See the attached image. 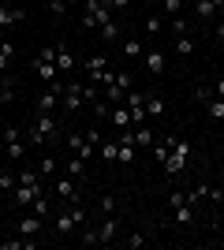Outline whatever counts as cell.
Masks as SVG:
<instances>
[{
    "mask_svg": "<svg viewBox=\"0 0 224 250\" xmlns=\"http://www.w3.org/2000/svg\"><path fill=\"white\" fill-rule=\"evenodd\" d=\"M26 142L30 146H45V142H60V127H56V116L53 112H38V120H34V127L26 131Z\"/></svg>",
    "mask_w": 224,
    "mask_h": 250,
    "instance_id": "6da1fadb",
    "label": "cell"
},
{
    "mask_svg": "<svg viewBox=\"0 0 224 250\" xmlns=\"http://www.w3.org/2000/svg\"><path fill=\"white\" fill-rule=\"evenodd\" d=\"M191 142L187 138H172V153L164 157V172L168 176H183L187 172V165H191Z\"/></svg>",
    "mask_w": 224,
    "mask_h": 250,
    "instance_id": "7a4b0ae2",
    "label": "cell"
},
{
    "mask_svg": "<svg viewBox=\"0 0 224 250\" xmlns=\"http://www.w3.org/2000/svg\"><path fill=\"white\" fill-rule=\"evenodd\" d=\"M79 224H86V209H67L56 217V235H71Z\"/></svg>",
    "mask_w": 224,
    "mask_h": 250,
    "instance_id": "3957f363",
    "label": "cell"
},
{
    "mask_svg": "<svg viewBox=\"0 0 224 250\" xmlns=\"http://www.w3.org/2000/svg\"><path fill=\"white\" fill-rule=\"evenodd\" d=\"M22 153H26V149H22V142H19V131H15V127H4V157H8V161H22Z\"/></svg>",
    "mask_w": 224,
    "mask_h": 250,
    "instance_id": "277c9868",
    "label": "cell"
},
{
    "mask_svg": "<svg viewBox=\"0 0 224 250\" xmlns=\"http://www.w3.org/2000/svg\"><path fill=\"white\" fill-rule=\"evenodd\" d=\"M11 194H15V202H19L22 209H30L34 198H38V194H45V187H41V183H38V187H30V183H15V190H11Z\"/></svg>",
    "mask_w": 224,
    "mask_h": 250,
    "instance_id": "5b68a950",
    "label": "cell"
},
{
    "mask_svg": "<svg viewBox=\"0 0 224 250\" xmlns=\"http://www.w3.org/2000/svg\"><path fill=\"white\" fill-rule=\"evenodd\" d=\"M67 149H71L75 157H82V161H90V157L97 153V146H90L86 135H67Z\"/></svg>",
    "mask_w": 224,
    "mask_h": 250,
    "instance_id": "8992f818",
    "label": "cell"
},
{
    "mask_svg": "<svg viewBox=\"0 0 224 250\" xmlns=\"http://www.w3.org/2000/svg\"><path fill=\"white\" fill-rule=\"evenodd\" d=\"M142 60H146L149 75H164V67H168V60H164V52H161V49H146V52H142Z\"/></svg>",
    "mask_w": 224,
    "mask_h": 250,
    "instance_id": "52a82bcc",
    "label": "cell"
},
{
    "mask_svg": "<svg viewBox=\"0 0 224 250\" xmlns=\"http://www.w3.org/2000/svg\"><path fill=\"white\" fill-rule=\"evenodd\" d=\"M97 235H101V243H108V247H112V243H116V235H120V220L112 217V213H108V217L101 220V228H97Z\"/></svg>",
    "mask_w": 224,
    "mask_h": 250,
    "instance_id": "ba28073f",
    "label": "cell"
},
{
    "mask_svg": "<svg viewBox=\"0 0 224 250\" xmlns=\"http://www.w3.org/2000/svg\"><path fill=\"white\" fill-rule=\"evenodd\" d=\"M105 67H108L105 52H94V56H86V60H82V75H86V79H90V75H101Z\"/></svg>",
    "mask_w": 224,
    "mask_h": 250,
    "instance_id": "9c48e42d",
    "label": "cell"
},
{
    "mask_svg": "<svg viewBox=\"0 0 224 250\" xmlns=\"http://www.w3.org/2000/svg\"><path fill=\"white\" fill-rule=\"evenodd\" d=\"M45 217H38V213H30V217H19V235H26V239H34L38 231H41Z\"/></svg>",
    "mask_w": 224,
    "mask_h": 250,
    "instance_id": "30bf717a",
    "label": "cell"
},
{
    "mask_svg": "<svg viewBox=\"0 0 224 250\" xmlns=\"http://www.w3.org/2000/svg\"><path fill=\"white\" fill-rule=\"evenodd\" d=\"M56 194H60L64 202H79V198H82V190H79L75 179H56Z\"/></svg>",
    "mask_w": 224,
    "mask_h": 250,
    "instance_id": "8fae6325",
    "label": "cell"
},
{
    "mask_svg": "<svg viewBox=\"0 0 224 250\" xmlns=\"http://www.w3.org/2000/svg\"><path fill=\"white\" fill-rule=\"evenodd\" d=\"M56 67H60V71H75V67H79V60L71 56L67 45H56Z\"/></svg>",
    "mask_w": 224,
    "mask_h": 250,
    "instance_id": "7c38bea8",
    "label": "cell"
},
{
    "mask_svg": "<svg viewBox=\"0 0 224 250\" xmlns=\"http://www.w3.org/2000/svg\"><path fill=\"white\" fill-rule=\"evenodd\" d=\"M26 19V8H8L0 4V26H11V22H22Z\"/></svg>",
    "mask_w": 224,
    "mask_h": 250,
    "instance_id": "4fadbf2b",
    "label": "cell"
},
{
    "mask_svg": "<svg viewBox=\"0 0 224 250\" xmlns=\"http://www.w3.org/2000/svg\"><path fill=\"white\" fill-rule=\"evenodd\" d=\"M34 71H38V79L49 86V83L56 79V71H60V67H56V63H49V60H34Z\"/></svg>",
    "mask_w": 224,
    "mask_h": 250,
    "instance_id": "5bb4252c",
    "label": "cell"
},
{
    "mask_svg": "<svg viewBox=\"0 0 224 250\" xmlns=\"http://www.w3.org/2000/svg\"><path fill=\"white\" fill-rule=\"evenodd\" d=\"M153 142H157V135H153V131H149L146 124H139V127H135V146H139V149H149Z\"/></svg>",
    "mask_w": 224,
    "mask_h": 250,
    "instance_id": "9a60e30c",
    "label": "cell"
},
{
    "mask_svg": "<svg viewBox=\"0 0 224 250\" xmlns=\"http://www.w3.org/2000/svg\"><path fill=\"white\" fill-rule=\"evenodd\" d=\"M112 124L123 131V127H131V108L127 104H112Z\"/></svg>",
    "mask_w": 224,
    "mask_h": 250,
    "instance_id": "2e32d148",
    "label": "cell"
},
{
    "mask_svg": "<svg viewBox=\"0 0 224 250\" xmlns=\"http://www.w3.org/2000/svg\"><path fill=\"white\" fill-rule=\"evenodd\" d=\"M146 116H149V120H157V116H164V101H161L157 94H146Z\"/></svg>",
    "mask_w": 224,
    "mask_h": 250,
    "instance_id": "e0dca14e",
    "label": "cell"
},
{
    "mask_svg": "<svg viewBox=\"0 0 224 250\" xmlns=\"http://www.w3.org/2000/svg\"><path fill=\"white\" fill-rule=\"evenodd\" d=\"M97 153H101V161H108V165H112V161H116V153H120V142H116V138H108V142H101V146H97Z\"/></svg>",
    "mask_w": 224,
    "mask_h": 250,
    "instance_id": "ac0fdd59",
    "label": "cell"
},
{
    "mask_svg": "<svg viewBox=\"0 0 224 250\" xmlns=\"http://www.w3.org/2000/svg\"><path fill=\"white\" fill-rule=\"evenodd\" d=\"M97 30H101V42H116V38H120V22L108 19V22H101Z\"/></svg>",
    "mask_w": 224,
    "mask_h": 250,
    "instance_id": "d6986e66",
    "label": "cell"
},
{
    "mask_svg": "<svg viewBox=\"0 0 224 250\" xmlns=\"http://www.w3.org/2000/svg\"><path fill=\"white\" fill-rule=\"evenodd\" d=\"M191 220H194V206H191V202H183V206H176V224H183V228H187Z\"/></svg>",
    "mask_w": 224,
    "mask_h": 250,
    "instance_id": "ffe728a7",
    "label": "cell"
},
{
    "mask_svg": "<svg viewBox=\"0 0 224 250\" xmlns=\"http://www.w3.org/2000/svg\"><path fill=\"white\" fill-rule=\"evenodd\" d=\"M194 15H198V19H213V15H217L213 0H194Z\"/></svg>",
    "mask_w": 224,
    "mask_h": 250,
    "instance_id": "44dd1931",
    "label": "cell"
},
{
    "mask_svg": "<svg viewBox=\"0 0 224 250\" xmlns=\"http://www.w3.org/2000/svg\"><path fill=\"white\" fill-rule=\"evenodd\" d=\"M11 56H15V45H11V42H0V75L8 71V63H11Z\"/></svg>",
    "mask_w": 224,
    "mask_h": 250,
    "instance_id": "7402d4cb",
    "label": "cell"
},
{
    "mask_svg": "<svg viewBox=\"0 0 224 250\" xmlns=\"http://www.w3.org/2000/svg\"><path fill=\"white\" fill-rule=\"evenodd\" d=\"M11 86H15V79H11V75H0V104H8L11 97H15V94H11Z\"/></svg>",
    "mask_w": 224,
    "mask_h": 250,
    "instance_id": "603a6c76",
    "label": "cell"
},
{
    "mask_svg": "<svg viewBox=\"0 0 224 250\" xmlns=\"http://www.w3.org/2000/svg\"><path fill=\"white\" fill-rule=\"evenodd\" d=\"M120 142V138H116ZM131 161H135V146H131V142H120V153H116V165H131Z\"/></svg>",
    "mask_w": 224,
    "mask_h": 250,
    "instance_id": "cb8c5ba5",
    "label": "cell"
},
{
    "mask_svg": "<svg viewBox=\"0 0 224 250\" xmlns=\"http://www.w3.org/2000/svg\"><path fill=\"white\" fill-rule=\"evenodd\" d=\"M176 52H180V56H191L194 52V38L191 34H180V38H176Z\"/></svg>",
    "mask_w": 224,
    "mask_h": 250,
    "instance_id": "d4e9b609",
    "label": "cell"
},
{
    "mask_svg": "<svg viewBox=\"0 0 224 250\" xmlns=\"http://www.w3.org/2000/svg\"><path fill=\"white\" fill-rule=\"evenodd\" d=\"M123 56H127V60H139L142 56V42L139 38H127V42H123Z\"/></svg>",
    "mask_w": 224,
    "mask_h": 250,
    "instance_id": "484cf974",
    "label": "cell"
},
{
    "mask_svg": "<svg viewBox=\"0 0 224 250\" xmlns=\"http://www.w3.org/2000/svg\"><path fill=\"white\" fill-rule=\"evenodd\" d=\"M205 112H209V120H224V101L221 97H209V101H205Z\"/></svg>",
    "mask_w": 224,
    "mask_h": 250,
    "instance_id": "4316f807",
    "label": "cell"
},
{
    "mask_svg": "<svg viewBox=\"0 0 224 250\" xmlns=\"http://www.w3.org/2000/svg\"><path fill=\"white\" fill-rule=\"evenodd\" d=\"M67 176H71V179L86 176V161H82V157H71V161H67Z\"/></svg>",
    "mask_w": 224,
    "mask_h": 250,
    "instance_id": "83f0119b",
    "label": "cell"
},
{
    "mask_svg": "<svg viewBox=\"0 0 224 250\" xmlns=\"http://www.w3.org/2000/svg\"><path fill=\"white\" fill-rule=\"evenodd\" d=\"M30 213H38V217H49V213H53V209H49V198H45V194H38V198H34V206H30Z\"/></svg>",
    "mask_w": 224,
    "mask_h": 250,
    "instance_id": "f1b7e54d",
    "label": "cell"
},
{
    "mask_svg": "<svg viewBox=\"0 0 224 250\" xmlns=\"http://www.w3.org/2000/svg\"><path fill=\"white\" fill-rule=\"evenodd\" d=\"M15 183H19L15 172H0V190H15Z\"/></svg>",
    "mask_w": 224,
    "mask_h": 250,
    "instance_id": "f546056e",
    "label": "cell"
},
{
    "mask_svg": "<svg viewBox=\"0 0 224 250\" xmlns=\"http://www.w3.org/2000/svg\"><path fill=\"white\" fill-rule=\"evenodd\" d=\"M38 172H41V176H53V172H56V157H53V153H49V157H41Z\"/></svg>",
    "mask_w": 224,
    "mask_h": 250,
    "instance_id": "4dcf8cb0",
    "label": "cell"
},
{
    "mask_svg": "<svg viewBox=\"0 0 224 250\" xmlns=\"http://www.w3.org/2000/svg\"><path fill=\"white\" fill-rule=\"evenodd\" d=\"M97 243H101L97 228H82V247H97Z\"/></svg>",
    "mask_w": 224,
    "mask_h": 250,
    "instance_id": "1f68e13d",
    "label": "cell"
},
{
    "mask_svg": "<svg viewBox=\"0 0 224 250\" xmlns=\"http://www.w3.org/2000/svg\"><path fill=\"white\" fill-rule=\"evenodd\" d=\"M161 8H164V15H180V8H183V0H161Z\"/></svg>",
    "mask_w": 224,
    "mask_h": 250,
    "instance_id": "d6a6232c",
    "label": "cell"
},
{
    "mask_svg": "<svg viewBox=\"0 0 224 250\" xmlns=\"http://www.w3.org/2000/svg\"><path fill=\"white\" fill-rule=\"evenodd\" d=\"M146 34H149V38H157V34H161V19H157V15H149V19H146Z\"/></svg>",
    "mask_w": 224,
    "mask_h": 250,
    "instance_id": "836d02e7",
    "label": "cell"
},
{
    "mask_svg": "<svg viewBox=\"0 0 224 250\" xmlns=\"http://www.w3.org/2000/svg\"><path fill=\"white\" fill-rule=\"evenodd\" d=\"M108 112H112V104H108V101H94V116H97V120H105Z\"/></svg>",
    "mask_w": 224,
    "mask_h": 250,
    "instance_id": "e575fe53",
    "label": "cell"
},
{
    "mask_svg": "<svg viewBox=\"0 0 224 250\" xmlns=\"http://www.w3.org/2000/svg\"><path fill=\"white\" fill-rule=\"evenodd\" d=\"M142 243H146V239H142V231H135V235H127V239H123V247H127V250H139Z\"/></svg>",
    "mask_w": 224,
    "mask_h": 250,
    "instance_id": "d590c367",
    "label": "cell"
},
{
    "mask_svg": "<svg viewBox=\"0 0 224 250\" xmlns=\"http://www.w3.org/2000/svg\"><path fill=\"white\" fill-rule=\"evenodd\" d=\"M112 83H116L120 90H131V75H127V71H116V79H112Z\"/></svg>",
    "mask_w": 224,
    "mask_h": 250,
    "instance_id": "8d00e7d4",
    "label": "cell"
},
{
    "mask_svg": "<svg viewBox=\"0 0 224 250\" xmlns=\"http://www.w3.org/2000/svg\"><path fill=\"white\" fill-rule=\"evenodd\" d=\"M86 142H90V146H101V131H97V127H90V131H86Z\"/></svg>",
    "mask_w": 224,
    "mask_h": 250,
    "instance_id": "74e56055",
    "label": "cell"
},
{
    "mask_svg": "<svg viewBox=\"0 0 224 250\" xmlns=\"http://www.w3.org/2000/svg\"><path fill=\"white\" fill-rule=\"evenodd\" d=\"M172 30H176V34H187V19H180V15H172Z\"/></svg>",
    "mask_w": 224,
    "mask_h": 250,
    "instance_id": "f35d334b",
    "label": "cell"
},
{
    "mask_svg": "<svg viewBox=\"0 0 224 250\" xmlns=\"http://www.w3.org/2000/svg\"><path fill=\"white\" fill-rule=\"evenodd\" d=\"M49 11H53V15H64L67 4H64V0H49Z\"/></svg>",
    "mask_w": 224,
    "mask_h": 250,
    "instance_id": "ab89813d",
    "label": "cell"
},
{
    "mask_svg": "<svg viewBox=\"0 0 224 250\" xmlns=\"http://www.w3.org/2000/svg\"><path fill=\"white\" fill-rule=\"evenodd\" d=\"M82 30H97V19L90 15V11H82Z\"/></svg>",
    "mask_w": 224,
    "mask_h": 250,
    "instance_id": "60d3db41",
    "label": "cell"
},
{
    "mask_svg": "<svg viewBox=\"0 0 224 250\" xmlns=\"http://www.w3.org/2000/svg\"><path fill=\"white\" fill-rule=\"evenodd\" d=\"M142 120H149L146 108H131V124H142Z\"/></svg>",
    "mask_w": 224,
    "mask_h": 250,
    "instance_id": "b9f144b4",
    "label": "cell"
},
{
    "mask_svg": "<svg viewBox=\"0 0 224 250\" xmlns=\"http://www.w3.org/2000/svg\"><path fill=\"white\" fill-rule=\"evenodd\" d=\"M38 60H49V63H56V49H41V52H38Z\"/></svg>",
    "mask_w": 224,
    "mask_h": 250,
    "instance_id": "7bdbcfd3",
    "label": "cell"
},
{
    "mask_svg": "<svg viewBox=\"0 0 224 250\" xmlns=\"http://www.w3.org/2000/svg\"><path fill=\"white\" fill-rule=\"evenodd\" d=\"M183 202H187V194H183V190H172V209L183 206Z\"/></svg>",
    "mask_w": 224,
    "mask_h": 250,
    "instance_id": "ee69618b",
    "label": "cell"
},
{
    "mask_svg": "<svg viewBox=\"0 0 224 250\" xmlns=\"http://www.w3.org/2000/svg\"><path fill=\"white\" fill-rule=\"evenodd\" d=\"M213 97H221V101H224V79H221V83L213 86Z\"/></svg>",
    "mask_w": 224,
    "mask_h": 250,
    "instance_id": "f6af8a7d",
    "label": "cell"
},
{
    "mask_svg": "<svg viewBox=\"0 0 224 250\" xmlns=\"http://www.w3.org/2000/svg\"><path fill=\"white\" fill-rule=\"evenodd\" d=\"M131 0H108V8H127Z\"/></svg>",
    "mask_w": 224,
    "mask_h": 250,
    "instance_id": "bcb514c9",
    "label": "cell"
},
{
    "mask_svg": "<svg viewBox=\"0 0 224 250\" xmlns=\"http://www.w3.org/2000/svg\"><path fill=\"white\" fill-rule=\"evenodd\" d=\"M217 38H224V19H221V22H217Z\"/></svg>",
    "mask_w": 224,
    "mask_h": 250,
    "instance_id": "7dc6e473",
    "label": "cell"
},
{
    "mask_svg": "<svg viewBox=\"0 0 224 250\" xmlns=\"http://www.w3.org/2000/svg\"><path fill=\"white\" fill-rule=\"evenodd\" d=\"M0 142H4V127H0Z\"/></svg>",
    "mask_w": 224,
    "mask_h": 250,
    "instance_id": "c3c4849f",
    "label": "cell"
},
{
    "mask_svg": "<svg viewBox=\"0 0 224 250\" xmlns=\"http://www.w3.org/2000/svg\"><path fill=\"white\" fill-rule=\"evenodd\" d=\"M64 4H79V0H64Z\"/></svg>",
    "mask_w": 224,
    "mask_h": 250,
    "instance_id": "681fc988",
    "label": "cell"
},
{
    "mask_svg": "<svg viewBox=\"0 0 224 250\" xmlns=\"http://www.w3.org/2000/svg\"><path fill=\"white\" fill-rule=\"evenodd\" d=\"M221 176H224V161H221Z\"/></svg>",
    "mask_w": 224,
    "mask_h": 250,
    "instance_id": "f907efd6",
    "label": "cell"
}]
</instances>
